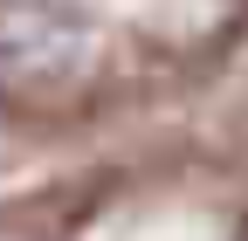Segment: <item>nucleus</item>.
Returning <instances> with one entry per match:
<instances>
[{
    "instance_id": "obj_1",
    "label": "nucleus",
    "mask_w": 248,
    "mask_h": 241,
    "mask_svg": "<svg viewBox=\"0 0 248 241\" xmlns=\"http://www.w3.org/2000/svg\"><path fill=\"white\" fill-rule=\"evenodd\" d=\"M0 241H248V117H152L0 186Z\"/></svg>"
}]
</instances>
